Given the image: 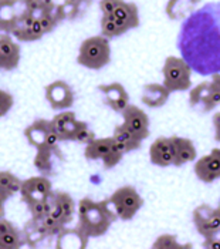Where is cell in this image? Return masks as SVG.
Segmentation results:
<instances>
[{
  "mask_svg": "<svg viewBox=\"0 0 220 249\" xmlns=\"http://www.w3.org/2000/svg\"><path fill=\"white\" fill-rule=\"evenodd\" d=\"M122 118H124V123L122 125L125 128H128L132 134H135L141 141L147 140L149 134H151V130H149V117L148 114L139 108L138 106H134V104H129L128 108L122 113Z\"/></svg>",
  "mask_w": 220,
  "mask_h": 249,
  "instance_id": "obj_9",
  "label": "cell"
},
{
  "mask_svg": "<svg viewBox=\"0 0 220 249\" xmlns=\"http://www.w3.org/2000/svg\"><path fill=\"white\" fill-rule=\"evenodd\" d=\"M203 248L207 249H220V228H216L212 231L210 233H207L206 236H203Z\"/></svg>",
  "mask_w": 220,
  "mask_h": 249,
  "instance_id": "obj_35",
  "label": "cell"
},
{
  "mask_svg": "<svg viewBox=\"0 0 220 249\" xmlns=\"http://www.w3.org/2000/svg\"><path fill=\"white\" fill-rule=\"evenodd\" d=\"M179 50L196 73H220V3H209L186 18Z\"/></svg>",
  "mask_w": 220,
  "mask_h": 249,
  "instance_id": "obj_1",
  "label": "cell"
},
{
  "mask_svg": "<svg viewBox=\"0 0 220 249\" xmlns=\"http://www.w3.org/2000/svg\"><path fill=\"white\" fill-rule=\"evenodd\" d=\"M38 20H40V23H41V27H43V30H44V35L51 33L55 27L58 26V23H57V20L54 19L53 13H50V15H38Z\"/></svg>",
  "mask_w": 220,
  "mask_h": 249,
  "instance_id": "obj_36",
  "label": "cell"
},
{
  "mask_svg": "<svg viewBox=\"0 0 220 249\" xmlns=\"http://www.w3.org/2000/svg\"><path fill=\"white\" fill-rule=\"evenodd\" d=\"M55 201L61 205L64 211V218H66V225H68L74 219V213L77 211V205L73 196L66 191H54Z\"/></svg>",
  "mask_w": 220,
  "mask_h": 249,
  "instance_id": "obj_28",
  "label": "cell"
},
{
  "mask_svg": "<svg viewBox=\"0 0 220 249\" xmlns=\"http://www.w3.org/2000/svg\"><path fill=\"white\" fill-rule=\"evenodd\" d=\"M170 145H172V154H173V165L175 167H182L185 164H189L196 160L198 153L196 147L192 140L179 137V135H172L170 137Z\"/></svg>",
  "mask_w": 220,
  "mask_h": 249,
  "instance_id": "obj_15",
  "label": "cell"
},
{
  "mask_svg": "<svg viewBox=\"0 0 220 249\" xmlns=\"http://www.w3.org/2000/svg\"><path fill=\"white\" fill-rule=\"evenodd\" d=\"M192 66L184 57L169 56L162 67L164 84L170 93L186 91L192 87Z\"/></svg>",
  "mask_w": 220,
  "mask_h": 249,
  "instance_id": "obj_4",
  "label": "cell"
},
{
  "mask_svg": "<svg viewBox=\"0 0 220 249\" xmlns=\"http://www.w3.org/2000/svg\"><path fill=\"white\" fill-rule=\"evenodd\" d=\"M212 83H213V81H212ZM218 106H220V89L219 87H216L215 83H213V91H212V94H210V98H209L207 104L204 106L203 111H204V113H209V111L215 110Z\"/></svg>",
  "mask_w": 220,
  "mask_h": 249,
  "instance_id": "obj_37",
  "label": "cell"
},
{
  "mask_svg": "<svg viewBox=\"0 0 220 249\" xmlns=\"http://www.w3.org/2000/svg\"><path fill=\"white\" fill-rule=\"evenodd\" d=\"M88 127V123L85 121H78L75 117L71 118L70 121H67L66 127H64V133H63V141H75L77 135L80 134L84 128Z\"/></svg>",
  "mask_w": 220,
  "mask_h": 249,
  "instance_id": "obj_30",
  "label": "cell"
},
{
  "mask_svg": "<svg viewBox=\"0 0 220 249\" xmlns=\"http://www.w3.org/2000/svg\"><path fill=\"white\" fill-rule=\"evenodd\" d=\"M23 181L10 171L0 173V207H1V218H4V204L13 195L20 194Z\"/></svg>",
  "mask_w": 220,
  "mask_h": 249,
  "instance_id": "obj_19",
  "label": "cell"
},
{
  "mask_svg": "<svg viewBox=\"0 0 220 249\" xmlns=\"http://www.w3.org/2000/svg\"><path fill=\"white\" fill-rule=\"evenodd\" d=\"M13 104H15V98L13 96L6 91V90H1L0 91V115L4 117L7 115V113L13 108Z\"/></svg>",
  "mask_w": 220,
  "mask_h": 249,
  "instance_id": "obj_34",
  "label": "cell"
},
{
  "mask_svg": "<svg viewBox=\"0 0 220 249\" xmlns=\"http://www.w3.org/2000/svg\"><path fill=\"white\" fill-rule=\"evenodd\" d=\"M193 224L198 232L206 236L212 231L220 228V211L219 208H213L209 204H202L193 211Z\"/></svg>",
  "mask_w": 220,
  "mask_h": 249,
  "instance_id": "obj_12",
  "label": "cell"
},
{
  "mask_svg": "<svg viewBox=\"0 0 220 249\" xmlns=\"http://www.w3.org/2000/svg\"><path fill=\"white\" fill-rule=\"evenodd\" d=\"M192 245H184L178 242V238L175 235H161L156 238V241L153 242V248H162V249H182V248H190Z\"/></svg>",
  "mask_w": 220,
  "mask_h": 249,
  "instance_id": "obj_32",
  "label": "cell"
},
{
  "mask_svg": "<svg viewBox=\"0 0 220 249\" xmlns=\"http://www.w3.org/2000/svg\"><path fill=\"white\" fill-rule=\"evenodd\" d=\"M64 4V10H66V16L67 20H75L83 12V7L80 6H75V4H70V3H63Z\"/></svg>",
  "mask_w": 220,
  "mask_h": 249,
  "instance_id": "obj_41",
  "label": "cell"
},
{
  "mask_svg": "<svg viewBox=\"0 0 220 249\" xmlns=\"http://www.w3.org/2000/svg\"><path fill=\"white\" fill-rule=\"evenodd\" d=\"M23 232L26 235V241H27V245L30 248H36L46 239H50V235H49L47 230L44 228L43 222L38 219H33V218L24 225Z\"/></svg>",
  "mask_w": 220,
  "mask_h": 249,
  "instance_id": "obj_22",
  "label": "cell"
},
{
  "mask_svg": "<svg viewBox=\"0 0 220 249\" xmlns=\"http://www.w3.org/2000/svg\"><path fill=\"white\" fill-rule=\"evenodd\" d=\"M213 91V83L212 81H203L201 84H198L196 87H193L189 93V104L190 107L196 108L199 106H202V110L204 106L207 104L210 94Z\"/></svg>",
  "mask_w": 220,
  "mask_h": 249,
  "instance_id": "obj_27",
  "label": "cell"
},
{
  "mask_svg": "<svg viewBox=\"0 0 220 249\" xmlns=\"http://www.w3.org/2000/svg\"><path fill=\"white\" fill-rule=\"evenodd\" d=\"M218 208H219V211H220V199H219V205H218Z\"/></svg>",
  "mask_w": 220,
  "mask_h": 249,
  "instance_id": "obj_49",
  "label": "cell"
},
{
  "mask_svg": "<svg viewBox=\"0 0 220 249\" xmlns=\"http://www.w3.org/2000/svg\"><path fill=\"white\" fill-rule=\"evenodd\" d=\"M124 0H100V10L102 15H112L114 10L122 3Z\"/></svg>",
  "mask_w": 220,
  "mask_h": 249,
  "instance_id": "obj_39",
  "label": "cell"
},
{
  "mask_svg": "<svg viewBox=\"0 0 220 249\" xmlns=\"http://www.w3.org/2000/svg\"><path fill=\"white\" fill-rule=\"evenodd\" d=\"M112 16L117 20L122 21L124 24H127L129 29H136L141 24L139 19V9L135 3L132 1H122L112 13Z\"/></svg>",
  "mask_w": 220,
  "mask_h": 249,
  "instance_id": "obj_20",
  "label": "cell"
},
{
  "mask_svg": "<svg viewBox=\"0 0 220 249\" xmlns=\"http://www.w3.org/2000/svg\"><path fill=\"white\" fill-rule=\"evenodd\" d=\"M46 98L55 111L68 110L74 104V91L68 83L57 80L46 87Z\"/></svg>",
  "mask_w": 220,
  "mask_h": 249,
  "instance_id": "obj_8",
  "label": "cell"
},
{
  "mask_svg": "<svg viewBox=\"0 0 220 249\" xmlns=\"http://www.w3.org/2000/svg\"><path fill=\"white\" fill-rule=\"evenodd\" d=\"M97 137H95V133L92 131L90 127H87V128H84L80 134L77 135V138H75V141L77 142H80V144H90L94 140H95Z\"/></svg>",
  "mask_w": 220,
  "mask_h": 249,
  "instance_id": "obj_40",
  "label": "cell"
},
{
  "mask_svg": "<svg viewBox=\"0 0 220 249\" xmlns=\"http://www.w3.org/2000/svg\"><path fill=\"white\" fill-rule=\"evenodd\" d=\"M111 204L121 221H131L144 207V198L134 187H121L110 196Z\"/></svg>",
  "mask_w": 220,
  "mask_h": 249,
  "instance_id": "obj_5",
  "label": "cell"
},
{
  "mask_svg": "<svg viewBox=\"0 0 220 249\" xmlns=\"http://www.w3.org/2000/svg\"><path fill=\"white\" fill-rule=\"evenodd\" d=\"M98 90L104 94L108 107L115 113L122 114L128 108L129 94L121 83L101 84V86H98Z\"/></svg>",
  "mask_w": 220,
  "mask_h": 249,
  "instance_id": "obj_14",
  "label": "cell"
},
{
  "mask_svg": "<svg viewBox=\"0 0 220 249\" xmlns=\"http://www.w3.org/2000/svg\"><path fill=\"white\" fill-rule=\"evenodd\" d=\"M215 140L220 142V127H215Z\"/></svg>",
  "mask_w": 220,
  "mask_h": 249,
  "instance_id": "obj_48",
  "label": "cell"
},
{
  "mask_svg": "<svg viewBox=\"0 0 220 249\" xmlns=\"http://www.w3.org/2000/svg\"><path fill=\"white\" fill-rule=\"evenodd\" d=\"M66 3H70V4H75V6H80L83 7L84 4H88L90 1L88 0H64Z\"/></svg>",
  "mask_w": 220,
  "mask_h": 249,
  "instance_id": "obj_45",
  "label": "cell"
},
{
  "mask_svg": "<svg viewBox=\"0 0 220 249\" xmlns=\"http://www.w3.org/2000/svg\"><path fill=\"white\" fill-rule=\"evenodd\" d=\"M23 1H24L27 10H29L30 13H33V15H36V16L40 15V0H23Z\"/></svg>",
  "mask_w": 220,
  "mask_h": 249,
  "instance_id": "obj_43",
  "label": "cell"
},
{
  "mask_svg": "<svg viewBox=\"0 0 220 249\" xmlns=\"http://www.w3.org/2000/svg\"><path fill=\"white\" fill-rule=\"evenodd\" d=\"M77 227L90 238L105 235L118 215L111 204L110 198L102 201H92L91 198H81L77 204Z\"/></svg>",
  "mask_w": 220,
  "mask_h": 249,
  "instance_id": "obj_2",
  "label": "cell"
},
{
  "mask_svg": "<svg viewBox=\"0 0 220 249\" xmlns=\"http://www.w3.org/2000/svg\"><path fill=\"white\" fill-rule=\"evenodd\" d=\"M74 117H75L74 111L63 110V111H58V114H55L51 118V127H53V130H54L55 133L58 134L61 141H63V133H64V127H66L67 121H70Z\"/></svg>",
  "mask_w": 220,
  "mask_h": 249,
  "instance_id": "obj_31",
  "label": "cell"
},
{
  "mask_svg": "<svg viewBox=\"0 0 220 249\" xmlns=\"http://www.w3.org/2000/svg\"><path fill=\"white\" fill-rule=\"evenodd\" d=\"M201 0H169L166 4V16L170 20H184L189 18Z\"/></svg>",
  "mask_w": 220,
  "mask_h": 249,
  "instance_id": "obj_21",
  "label": "cell"
},
{
  "mask_svg": "<svg viewBox=\"0 0 220 249\" xmlns=\"http://www.w3.org/2000/svg\"><path fill=\"white\" fill-rule=\"evenodd\" d=\"M51 131H53L51 120L40 118L34 123H32L29 127H26L24 135L32 147H34L36 150H41L47 147V138Z\"/></svg>",
  "mask_w": 220,
  "mask_h": 249,
  "instance_id": "obj_16",
  "label": "cell"
},
{
  "mask_svg": "<svg viewBox=\"0 0 220 249\" xmlns=\"http://www.w3.org/2000/svg\"><path fill=\"white\" fill-rule=\"evenodd\" d=\"M54 0H40V15H50L55 9Z\"/></svg>",
  "mask_w": 220,
  "mask_h": 249,
  "instance_id": "obj_42",
  "label": "cell"
},
{
  "mask_svg": "<svg viewBox=\"0 0 220 249\" xmlns=\"http://www.w3.org/2000/svg\"><path fill=\"white\" fill-rule=\"evenodd\" d=\"M125 150H124V147L114 138V141H112V145H111V150L108 155L102 160V164H104V168H107V170H111V168H114L115 165H118L119 162H121V160L124 158V155H125Z\"/></svg>",
  "mask_w": 220,
  "mask_h": 249,
  "instance_id": "obj_29",
  "label": "cell"
},
{
  "mask_svg": "<svg viewBox=\"0 0 220 249\" xmlns=\"http://www.w3.org/2000/svg\"><path fill=\"white\" fill-rule=\"evenodd\" d=\"M170 96L169 89L165 84L159 83H151L144 86L142 90V103L149 108H161L164 107Z\"/></svg>",
  "mask_w": 220,
  "mask_h": 249,
  "instance_id": "obj_18",
  "label": "cell"
},
{
  "mask_svg": "<svg viewBox=\"0 0 220 249\" xmlns=\"http://www.w3.org/2000/svg\"><path fill=\"white\" fill-rule=\"evenodd\" d=\"M46 201H40V202H34L32 205H29V211L33 219H38L41 221L46 216Z\"/></svg>",
  "mask_w": 220,
  "mask_h": 249,
  "instance_id": "obj_38",
  "label": "cell"
},
{
  "mask_svg": "<svg viewBox=\"0 0 220 249\" xmlns=\"http://www.w3.org/2000/svg\"><path fill=\"white\" fill-rule=\"evenodd\" d=\"M125 150V153H132L135 150H139L141 148V144L142 141L136 137L135 134H132L128 128H125L122 124L121 125H117L114 128V135H112Z\"/></svg>",
  "mask_w": 220,
  "mask_h": 249,
  "instance_id": "obj_26",
  "label": "cell"
},
{
  "mask_svg": "<svg viewBox=\"0 0 220 249\" xmlns=\"http://www.w3.org/2000/svg\"><path fill=\"white\" fill-rule=\"evenodd\" d=\"M41 222H43V225H44V228L47 230L49 232V235H50V238H53V236H57L63 228L66 227L61 221H58L57 218L54 216H51V215H46L43 219H41Z\"/></svg>",
  "mask_w": 220,
  "mask_h": 249,
  "instance_id": "obj_33",
  "label": "cell"
},
{
  "mask_svg": "<svg viewBox=\"0 0 220 249\" xmlns=\"http://www.w3.org/2000/svg\"><path fill=\"white\" fill-rule=\"evenodd\" d=\"M64 164V155L57 147H46L37 150L36 157L33 160V165L38 170V173L46 177H53L60 174Z\"/></svg>",
  "mask_w": 220,
  "mask_h": 249,
  "instance_id": "obj_7",
  "label": "cell"
},
{
  "mask_svg": "<svg viewBox=\"0 0 220 249\" xmlns=\"http://www.w3.org/2000/svg\"><path fill=\"white\" fill-rule=\"evenodd\" d=\"M100 26H101V35L110 40L114 37H119L131 30L127 24L117 20L112 15H102L100 20Z\"/></svg>",
  "mask_w": 220,
  "mask_h": 249,
  "instance_id": "obj_24",
  "label": "cell"
},
{
  "mask_svg": "<svg viewBox=\"0 0 220 249\" xmlns=\"http://www.w3.org/2000/svg\"><path fill=\"white\" fill-rule=\"evenodd\" d=\"M149 160L156 167L173 165L170 137H158L149 147Z\"/></svg>",
  "mask_w": 220,
  "mask_h": 249,
  "instance_id": "obj_17",
  "label": "cell"
},
{
  "mask_svg": "<svg viewBox=\"0 0 220 249\" xmlns=\"http://www.w3.org/2000/svg\"><path fill=\"white\" fill-rule=\"evenodd\" d=\"M212 81L215 83V86H216V87H219L220 89V73L213 74V76H212Z\"/></svg>",
  "mask_w": 220,
  "mask_h": 249,
  "instance_id": "obj_46",
  "label": "cell"
},
{
  "mask_svg": "<svg viewBox=\"0 0 220 249\" xmlns=\"http://www.w3.org/2000/svg\"><path fill=\"white\" fill-rule=\"evenodd\" d=\"M27 12L23 0H0V29L3 33L12 35L17 26L20 16Z\"/></svg>",
  "mask_w": 220,
  "mask_h": 249,
  "instance_id": "obj_11",
  "label": "cell"
},
{
  "mask_svg": "<svg viewBox=\"0 0 220 249\" xmlns=\"http://www.w3.org/2000/svg\"><path fill=\"white\" fill-rule=\"evenodd\" d=\"M53 192H54L53 185H51V181L49 179V177L36 175V177H30L23 181L21 191H20V199H21V202H24L29 207L34 202L49 199Z\"/></svg>",
  "mask_w": 220,
  "mask_h": 249,
  "instance_id": "obj_6",
  "label": "cell"
},
{
  "mask_svg": "<svg viewBox=\"0 0 220 249\" xmlns=\"http://www.w3.org/2000/svg\"><path fill=\"white\" fill-rule=\"evenodd\" d=\"M53 16H54V19L57 20V23H58V24H60L61 21L67 20V16H66V10H64V4H63V3L55 6L54 12H53Z\"/></svg>",
  "mask_w": 220,
  "mask_h": 249,
  "instance_id": "obj_44",
  "label": "cell"
},
{
  "mask_svg": "<svg viewBox=\"0 0 220 249\" xmlns=\"http://www.w3.org/2000/svg\"><path fill=\"white\" fill-rule=\"evenodd\" d=\"M213 125L215 127H220V111L213 115Z\"/></svg>",
  "mask_w": 220,
  "mask_h": 249,
  "instance_id": "obj_47",
  "label": "cell"
},
{
  "mask_svg": "<svg viewBox=\"0 0 220 249\" xmlns=\"http://www.w3.org/2000/svg\"><path fill=\"white\" fill-rule=\"evenodd\" d=\"M195 175L204 184H212L220 179V148H213L206 155L201 157L193 167Z\"/></svg>",
  "mask_w": 220,
  "mask_h": 249,
  "instance_id": "obj_10",
  "label": "cell"
},
{
  "mask_svg": "<svg viewBox=\"0 0 220 249\" xmlns=\"http://www.w3.org/2000/svg\"><path fill=\"white\" fill-rule=\"evenodd\" d=\"M114 137H105V138H95L92 142L85 145L84 157L88 161H102L111 150Z\"/></svg>",
  "mask_w": 220,
  "mask_h": 249,
  "instance_id": "obj_23",
  "label": "cell"
},
{
  "mask_svg": "<svg viewBox=\"0 0 220 249\" xmlns=\"http://www.w3.org/2000/svg\"><path fill=\"white\" fill-rule=\"evenodd\" d=\"M27 245L26 235L21 230H18L16 225L6 232L0 233V248L1 249H18Z\"/></svg>",
  "mask_w": 220,
  "mask_h": 249,
  "instance_id": "obj_25",
  "label": "cell"
},
{
  "mask_svg": "<svg viewBox=\"0 0 220 249\" xmlns=\"http://www.w3.org/2000/svg\"><path fill=\"white\" fill-rule=\"evenodd\" d=\"M111 61L110 38L100 36H92L85 38L77 54V63L88 70H101L108 66Z\"/></svg>",
  "mask_w": 220,
  "mask_h": 249,
  "instance_id": "obj_3",
  "label": "cell"
},
{
  "mask_svg": "<svg viewBox=\"0 0 220 249\" xmlns=\"http://www.w3.org/2000/svg\"><path fill=\"white\" fill-rule=\"evenodd\" d=\"M20 44L16 43L12 35L1 33L0 36V67L4 71L16 70L20 63Z\"/></svg>",
  "mask_w": 220,
  "mask_h": 249,
  "instance_id": "obj_13",
  "label": "cell"
}]
</instances>
